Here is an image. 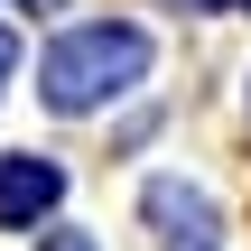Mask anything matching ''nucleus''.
Wrapping results in <instances>:
<instances>
[{"label": "nucleus", "instance_id": "f257e3e1", "mask_svg": "<svg viewBox=\"0 0 251 251\" xmlns=\"http://www.w3.org/2000/svg\"><path fill=\"white\" fill-rule=\"evenodd\" d=\"M149 75V37L140 28H75V37H56L47 47V65H37V93L56 102V112H93V102H112L121 84H140Z\"/></svg>", "mask_w": 251, "mask_h": 251}, {"label": "nucleus", "instance_id": "f03ea898", "mask_svg": "<svg viewBox=\"0 0 251 251\" xmlns=\"http://www.w3.org/2000/svg\"><path fill=\"white\" fill-rule=\"evenodd\" d=\"M56 196H65V177H56L47 158H9V168H0V224H9V233H28Z\"/></svg>", "mask_w": 251, "mask_h": 251}, {"label": "nucleus", "instance_id": "7ed1b4c3", "mask_svg": "<svg viewBox=\"0 0 251 251\" xmlns=\"http://www.w3.org/2000/svg\"><path fill=\"white\" fill-rule=\"evenodd\" d=\"M149 214L168 224V242H196V251H205V233H214V205L186 196V186H149Z\"/></svg>", "mask_w": 251, "mask_h": 251}, {"label": "nucleus", "instance_id": "20e7f679", "mask_svg": "<svg viewBox=\"0 0 251 251\" xmlns=\"http://www.w3.org/2000/svg\"><path fill=\"white\" fill-rule=\"evenodd\" d=\"M9 65H19V47H9V37H0V84H9Z\"/></svg>", "mask_w": 251, "mask_h": 251}, {"label": "nucleus", "instance_id": "39448f33", "mask_svg": "<svg viewBox=\"0 0 251 251\" xmlns=\"http://www.w3.org/2000/svg\"><path fill=\"white\" fill-rule=\"evenodd\" d=\"M47 251H93V242H75V233H56V242H47Z\"/></svg>", "mask_w": 251, "mask_h": 251}]
</instances>
